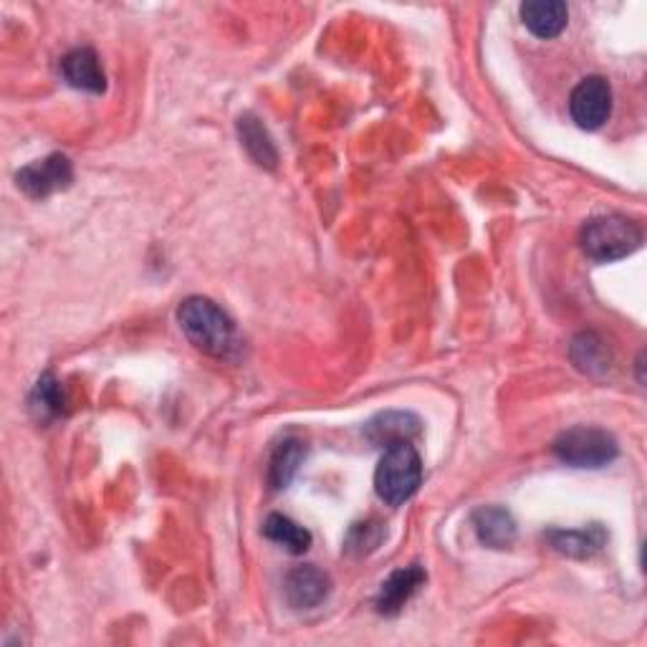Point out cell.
Segmentation results:
<instances>
[{"label": "cell", "mask_w": 647, "mask_h": 647, "mask_svg": "<svg viewBox=\"0 0 647 647\" xmlns=\"http://www.w3.org/2000/svg\"><path fill=\"white\" fill-rule=\"evenodd\" d=\"M62 74L68 82V86H74V89H82L89 94H101L107 89L105 68H101L97 51L89 46L68 51V54L62 58Z\"/></svg>", "instance_id": "cell-7"}, {"label": "cell", "mask_w": 647, "mask_h": 647, "mask_svg": "<svg viewBox=\"0 0 647 647\" xmlns=\"http://www.w3.org/2000/svg\"><path fill=\"white\" fill-rule=\"evenodd\" d=\"M19 187L31 197H48L56 190H66L74 180L72 160L66 154H48V158L31 162L19 175Z\"/></svg>", "instance_id": "cell-6"}, {"label": "cell", "mask_w": 647, "mask_h": 647, "mask_svg": "<svg viewBox=\"0 0 647 647\" xmlns=\"http://www.w3.org/2000/svg\"><path fill=\"white\" fill-rule=\"evenodd\" d=\"M332 582L322 569L299 567L293 569L287 580V600L296 610H312L330 597Z\"/></svg>", "instance_id": "cell-8"}, {"label": "cell", "mask_w": 647, "mask_h": 647, "mask_svg": "<svg viewBox=\"0 0 647 647\" xmlns=\"http://www.w3.org/2000/svg\"><path fill=\"white\" fill-rule=\"evenodd\" d=\"M617 440L600 428H572L554 440V455L572 468H605L617 459Z\"/></svg>", "instance_id": "cell-4"}, {"label": "cell", "mask_w": 647, "mask_h": 647, "mask_svg": "<svg viewBox=\"0 0 647 647\" xmlns=\"http://www.w3.org/2000/svg\"><path fill=\"white\" fill-rule=\"evenodd\" d=\"M64 390L54 375H43L31 395V408L39 412V418H56L64 412Z\"/></svg>", "instance_id": "cell-17"}, {"label": "cell", "mask_w": 647, "mask_h": 647, "mask_svg": "<svg viewBox=\"0 0 647 647\" xmlns=\"http://www.w3.org/2000/svg\"><path fill=\"white\" fill-rule=\"evenodd\" d=\"M304 459H306V447H304V443H301V440H296V438L283 440V443L273 451L271 463H269L271 488H276V490L287 488L289 483L296 478V473L301 468V463H304Z\"/></svg>", "instance_id": "cell-14"}, {"label": "cell", "mask_w": 647, "mask_h": 647, "mask_svg": "<svg viewBox=\"0 0 647 647\" xmlns=\"http://www.w3.org/2000/svg\"><path fill=\"white\" fill-rule=\"evenodd\" d=\"M420 433V420L412 412L390 410L369 420L365 425V435L369 443L379 447L395 445V443H412Z\"/></svg>", "instance_id": "cell-9"}, {"label": "cell", "mask_w": 647, "mask_h": 647, "mask_svg": "<svg viewBox=\"0 0 647 647\" xmlns=\"http://www.w3.org/2000/svg\"><path fill=\"white\" fill-rule=\"evenodd\" d=\"M177 322L187 342L211 357H226L236 339L233 319L211 299H185L177 309Z\"/></svg>", "instance_id": "cell-1"}, {"label": "cell", "mask_w": 647, "mask_h": 647, "mask_svg": "<svg viewBox=\"0 0 647 647\" xmlns=\"http://www.w3.org/2000/svg\"><path fill=\"white\" fill-rule=\"evenodd\" d=\"M379 541H382V526L379 524H357L355 529L349 531L347 549L365 554V551L377 549Z\"/></svg>", "instance_id": "cell-19"}, {"label": "cell", "mask_w": 647, "mask_h": 647, "mask_svg": "<svg viewBox=\"0 0 647 647\" xmlns=\"http://www.w3.org/2000/svg\"><path fill=\"white\" fill-rule=\"evenodd\" d=\"M473 531L486 547L506 549L516 539V521L502 506H483L473 514Z\"/></svg>", "instance_id": "cell-12"}, {"label": "cell", "mask_w": 647, "mask_h": 647, "mask_svg": "<svg viewBox=\"0 0 647 647\" xmlns=\"http://www.w3.org/2000/svg\"><path fill=\"white\" fill-rule=\"evenodd\" d=\"M521 21L537 39H557L567 29L569 11L562 0H529L521 6Z\"/></svg>", "instance_id": "cell-11"}, {"label": "cell", "mask_w": 647, "mask_h": 647, "mask_svg": "<svg viewBox=\"0 0 647 647\" xmlns=\"http://www.w3.org/2000/svg\"><path fill=\"white\" fill-rule=\"evenodd\" d=\"M643 246V230L625 215H602L582 228V248L592 261L612 263Z\"/></svg>", "instance_id": "cell-3"}, {"label": "cell", "mask_w": 647, "mask_h": 647, "mask_svg": "<svg viewBox=\"0 0 647 647\" xmlns=\"http://www.w3.org/2000/svg\"><path fill=\"white\" fill-rule=\"evenodd\" d=\"M551 547H554L559 554L574 557V559H586L605 547L607 533L602 529L600 524L586 526V529L580 531H551L549 533Z\"/></svg>", "instance_id": "cell-13"}, {"label": "cell", "mask_w": 647, "mask_h": 647, "mask_svg": "<svg viewBox=\"0 0 647 647\" xmlns=\"http://www.w3.org/2000/svg\"><path fill=\"white\" fill-rule=\"evenodd\" d=\"M422 582H425V572L418 564L397 569L382 582V590L377 594V610L382 615H397L405 605H408L412 594H416Z\"/></svg>", "instance_id": "cell-10"}, {"label": "cell", "mask_w": 647, "mask_h": 647, "mask_svg": "<svg viewBox=\"0 0 647 647\" xmlns=\"http://www.w3.org/2000/svg\"><path fill=\"white\" fill-rule=\"evenodd\" d=\"M422 461L412 443L387 445L375 471V490L387 506H402L418 494Z\"/></svg>", "instance_id": "cell-2"}, {"label": "cell", "mask_w": 647, "mask_h": 647, "mask_svg": "<svg viewBox=\"0 0 647 647\" xmlns=\"http://www.w3.org/2000/svg\"><path fill=\"white\" fill-rule=\"evenodd\" d=\"M572 357L576 362V367L584 369V373H594V369L607 367L605 347H602V342L594 339V334L576 336L574 347H572Z\"/></svg>", "instance_id": "cell-18"}, {"label": "cell", "mask_w": 647, "mask_h": 647, "mask_svg": "<svg viewBox=\"0 0 647 647\" xmlns=\"http://www.w3.org/2000/svg\"><path fill=\"white\" fill-rule=\"evenodd\" d=\"M569 115L574 125L586 132H594L607 122L612 115V89L602 76H586L574 86L569 97Z\"/></svg>", "instance_id": "cell-5"}, {"label": "cell", "mask_w": 647, "mask_h": 647, "mask_svg": "<svg viewBox=\"0 0 647 647\" xmlns=\"http://www.w3.org/2000/svg\"><path fill=\"white\" fill-rule=\"evenodd\" d=\"M238 132H240V140H244L246 152L251 154L256 165L273 170L276 162H279V154H276V147L271 142L269 132H266V127L261 125V119H256L254 115L240 117Z\"/></svg>", "instance_id": "cell-15"}, {"label": "cell", "mask_w": 647, "mask_h": 647, "mask_svg": "<svg viewBox=\"0 0 647 647\" xmlns=\"http://www.w3.org/2000/svg\"><path fill=\"white\" fill-rule=\"evenodd\" d=\"M263 537L291 551V554H304V551L312 547V533L283 514H271L269 519H266Z\"/></svg>", "instance_id": "cell-16"}]
</instances>
